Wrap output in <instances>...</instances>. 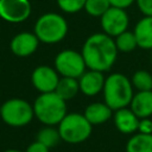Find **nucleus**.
<instances>
[{"instance_id": "nucleus-1", "label": "nucleus", "mask_w": 152, "mask_h": 152, "mask_svg": "<svg viewBox=\"0 0 152 152\" xmlns=\"http://www.w3.org/2000/svg\"><path fill=\"white\" fill-rule=\"evenodd\" d=\"M118 49L112 37L103 32L90 34L82 46V56L89 70L108 71L116 61Z\"/></svg>"}, {"instance_id": "nucleus-2", "label": "nucleus", "mask_w": 152, "mask_h": 152, "mask_svg": "<svg viewBox=\"0 0 152 152\" xmlns=\"http://www.w3.org/2000/svg\"><path fill=\"white\" fill-rule=\"evenodd\" d=\"M102 93L104 103L112 110L128 107L134 95L131 80L120 72H114L106 77Z\"/></svg>"}, {"instance_id": "nucleus-3", "label": "nucleus", "mask_w": 152, "mask_h": 152, "mask_svg": "<svg viewBox=\"0 0 152 152\" xmlns=\"http://www.w3.org/2000/svg\"><path fill=\"white\" fill-rule=\"evenodd\" d=\"M65 102L55 91L40 94L32 104L34 116L45 126H58L68 114Z\"/></svg>"}, {"instance_id": "nucleus-4", "label": "nucleus", "mask_w": 152, "mask_h": 152, "mask_svg": "<svg viewBox=\"0 0 152 152\" xmlns=\"http://www.w3.org/2000/svg\"><path fill=\"white\" fill-rule=\"evenodd\" d=\"M33 33L40 43L57 44L65 38L68 33V23L62 14L48 12L36 20Z\"/></svg>"}, {"instance_id": "nucleus-5", "label": "nucleus", "mask_w": 152, "mask_h": 152, "mask_svg": "<svg viewBox=\"0 0 152 152\" xmlns=\"http://www.w3.org/2000/svg\"><path fill=\"white\" fill-rule=\"evenodd\" d=\"M61 139L68 144L86 141L93 131V125L80 113H68L57 126Z\"/></svg>"}, {"instance_id": "nucleus-6", "label": "nucleus", "mask_w": 152, "mask_h": 152, "mask_svg": "<svg viewBox=\"0 0 152 152\" xmlns=\"http://www.w3.org/2000/svg\"><path fill=\"white\" fill-rule=\"evenodd\" d=\"M33 116V106L24 99H10L0 107L1 120L11 127H24L32 121Z\"/></svg>"}, {"instance_id": "nucleus-7", "label": "nucleus", "mask_w": 152, "mask_h": 152, "mask_svg": "<svg viewBox=\"0 0 152 152\" xmlns=\"http://www.w3.org/2000/svg\"><path fill=\"white\" fill-rule=\"evenodd\" d=\"M55 69L62 77L80 78L87 65L81 52L66 49L58 52L55 57Z\"/></svg>"}, {"instance_id": "nucleus-8", "label": "nucleus", "mask_w": 152, "mask_h": 152, "mask_svg": "<svg viewBox=\"0 0 152 152\" xmlns=\"http://www.w3.org/2000/svg\"><path fill=\"white\" fill-rule=\"evenodd\" d=\"M100 24L103 33L115 38L122 32L127 31L129 25V17L126 10L110 6L100 18Z\"/></svg>"}, {"instance_id": "nucleus-9", "label": "nucleus", "mask_w": 152, "mask_h": 152, "mask_svg": "<svg viewBox=\"0 0 152 152\" xmlns=\"http://www.w3.org/2000/svg\"><path fill=\"white\" fill-rule=\"evenodd\" d=\"M32 12L30 0H0V18L11 24L28 19Z\"/></svg>"}, {"instance_id": "nucleus-10", "label": "nucleus", "mask_w": 152, "mask_h": 152, "mask_svg": "<svg viewBox=\"0 0 152 152\" xmlns=\"http://www.w3.org/2000/svg\"><path fill=\"white\" fill-rule=\"evenodd\" d=\"M59 78V74L50 65H38L31 74V82L40 94L55 91Z\"/></svg>"}, {"instance_id": "nucleus-11", "label": "nucleus", "mask_w": 152, "mask_h": 152, "mask_svg": "<svg viewBox=\"0 0 152 152\" xmlns=\"http://www.w3.org/2000/svg\"><path fill=\"white\" fill-rule=\"evenodd\" d=\"M39 39L33 32L24 31L17 33L10 43V49L17 57H28L36 52L39 45Z\"/></svg>"}, {"instance_id": "nucleus-12", "label": "nucleus", "mask_w": 152, "mask_h": 152, "mask_svg": "<svg viewBox=\"0 0 152 152\" xmlns=\"http://www.w3.org/2000/svg\"><path fill=\"white\" fill-rule=\"evenodd\" d=\"M104 76L101 71L88 70L78 78L80 91L86 96H95L102 91L104 86Z\"/></svg>"}, {"instance_id": "nucleus-13", "label": "nucleus", "mask_w": 152, "mask_h": 152, "mask_svg": "<svg viewBox=\"0 0 152 152\" xmlns=\"http://www.w3.org/2000/svg\"><path fill=\"white\" fill-rule=\"evenodd\" d=\"M113 121L118 131L124 134H132L138 131L140 119L131 110V108H121L114 110Z\"/></svg>"}, {"instance_id": "nucleus-14", "label": "nucleus", "mask_w": 152, "mask_h": 152, "mask_svg": "<svg viewBox=\"0 0 152 152\" xmlns=\"http://www.w3.org/2000/svg\"><path fill=\"white\" fill-rule=\"evenodd\" d=\"M129 108L139 119L150 118L152 115V90L137 91L132 97Z\"/></svg>"}, {"instance_id": "nucleus-15", "label": "nucleus", "mask_w": 152, "mask_h": 152, "mask_svg": "<svg viewBox=\"0 0 152 152\" xmlns=\"http://www.w3.org/2000/svg\"><path fill=\"white\" fill-rule=\"evenodd\" d=\"M134 36L138 48L152 50V17H142L134 26Z\"/></svg>"}, {"instance_id": "nucleus-16", "label": "nucleus", "mask_w": 152, "mask_h": 152, "mask_svg": "<svg viewBox=\"0 0 152 152\" xmlns=\"http://www.w3.org/2000/svg\"><path fill=\"white\" fill-rule=\"evenodd\" d=\"M83 115L93 126H96L108 121L113 115V110L104 102H93L86 107Z\"/></svg>"}, {"instance_id": "nucleus-17", "label": "nucleus", "mask_w": 152, "mask_h": 152, "mask_svg": "<svg viewBox=\"0 0 152 152\" xmlns=\"http://www.w3.org/2000/svg\"><path fill=\"white\" fill-rule=\"evenodd\" d=\"M78 91H80L78 78H72V77H61L55 90V93L64 101L74 99L78 94Z\"/></svg>"}, {"instance_id": "nucleus-18", "label": "nucleus", "mask_w": 152, "mask_h": 152, "mask_svg": "<svg viewBox=\"0 0 152 152\" xmlns=\"http://www.w3.org/2000/svg\"><path fill=\"white\" fill-rule=\"evenodd\" d=\"M126 152H152V134H133L126 144Z\"/></svg>"}, {"instance_id": "nucleus-19", "label": "nucleus", "mask_w": 152, "mask_h": 152, "mask_svg": "<svg viewBox=\"0 0 152 152\" xmlns=\"http://www.w3.org/2000/svg\"><path fill=\"white\" fill-rule=\"evenodd\" d=\"M59 140L62 139H61L58 128H55L53 126H45L42 129H39L37 134V141L42 142L49 148L55 147L59 142Z\"/></svg>"}, {"instance_id": "nucleus-20", "label": "nucleus", "mask_w": 152, "mask_h": 152, "mask_svg": "<svg viewBox=\"0 0 152 152\" xmlns=\"http://www.w3.org/2000/svg\"><path fill=\"white\" fill-rule=\"evenodd\" d=\"M116 49L119 52H131L133 50H135V48H138V43H137V38L134 36L133 31H125L121 34H119L118 37H115L114 39Z\"/></svg>"}, {"instance_id": "nucleus-21", "label": "nucleus", "mask_w": 152, "mask_h": 152, "mask_svg": "<svg viewBox=\"0 0 152 152\" xmlns=\"http://www.w3.org/2000/svg\"><path fill=\"white\" fill-rule=\"evenodd\" d=\"M131 82L138 91L152 90V75L146 70H137L132 75Z\"/></svg>"}, {"instance_id": "nucleus-22", "label": "nucleus", "mask_w": 152, "mask_h": 152, "mask_svg": "<svg viewBox=\"0 0 152 152\" xmlns=\"http://www.w3.org/2000/svg\"><path fill=\"white\" fill-rule=\"evenodd\" d=\"M110 7V4L108 0H86L84 4V11L90 15L95 18H101L103 13Z\"/></svg>"}, {"instance_id": "nucleus-23", "label": "nucleus", "mask_w": 152, "mask_h": 152, "mask_svg": "<svg viewBox=\"0 0 152 152\" xmlns=\"http://www.w3.org/2000/svg\"><path fill=\"white\" fill-rule=\"evenodd\" d=\"M59 10L64 13H77L84 8L86 0H56Z\"/></svg>"}, {"instance_id": "nucleus-24", "label": "nucleus", "mask_w": 152, "mask_h": 152, "mask_svg": "<svg viewBox=\"0 0 152 152\" xmlns=\"http://www.w3.org/2000/svg\"><path fill=\"white\" fill-rule=\"evenodd\" d=\"M135 4L145 17H152V0H135Z\"/></svg>"}, {"instance_id": "nucleus-25", "label": "nucleus", "mask_w": 152, "mask_h": 152, "mask_svg": "<svg viewBox=\"0 0 152 152\" xmlns=\"http://www.w3.org/2000/svg\"><path fill=\"white\" fill-rule=\"evenodd\" d=\"M138 133H141V134H152V120L150 118L140 119L139 127H138Z\"/></svg>"}, {"instance_id": "nucleus-26", "label": "nucleus", "mask_w": 152, "mask_h": 152, "mask_svg": "<svg viewBox=\"0 0 152 152\" xmlns=\"http://www.w3.org/2000/svg\"><path fill=\"white\" fill-rule=\"evenodd\" d=\"M25 152H49V147H46L45 145H43L42 142H39V141L36 140V141L31 142L27 146V148H26Z\"/></svg>"}, {"instance_id": "nucleus-27", "label": "nucleus", "mask_w": 152, "mask_h": 152, "mask_svg": "<svg viewBox=\"0 0 152 152\" xmlns=\"http://www.w3.org/2000/svg\"><path fill=\"white\" fill-rule=\"evenodd\" d=\"M108 1H109L110 6L118 7V8H124V10L128 8L129 6H132L135 2V0H108Z\"/></svg>"}, {"instance_id": "nucleus-28", "label": "nucleus", "mask_w": 152, "mask_h": 152, "mask_svg": "<svg viewBox=\"0 0 152 152\" xmlns=\"http://www.w3.org/2000/svg\"><path fill=\"white\" fill-rule=\"evenodd\" d=\"M4 152H23L20 150H15V148H8V150H5Z\"/></svg>"}]
</instances>
